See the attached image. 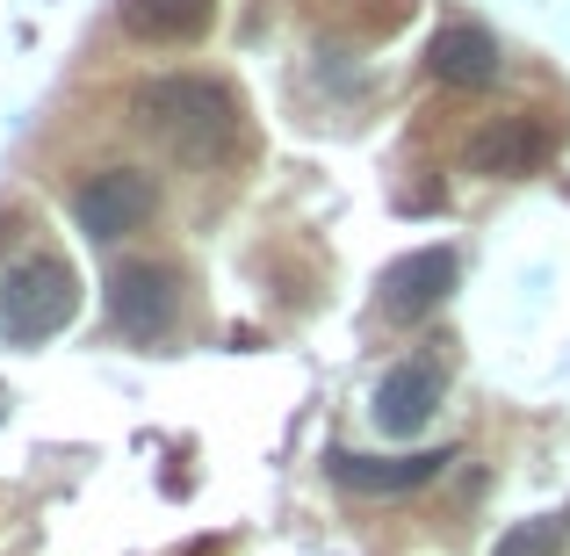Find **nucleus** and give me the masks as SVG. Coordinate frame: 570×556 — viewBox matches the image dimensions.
Wrapping results in <instances>:
<instances>
[{
	"label": "nucleus",
	"instance_id": "1",
	"mask_svg": "<svg viewBox=\"0 0 570 556\" xmlns=\"http://www.w3.org/2000/svg\"><path fill=\"white\" fill-rule=\"evenodd\" d=\"M130 109L181 167H232L246 153V101L209 72H159L130 95Z\"/></svg>",
	"mask_w": 570,
	"mask_h": 556
},
{
	"label": "nucleus",
	"instance_id": "2",
	"mask_svg": "<svg viewBox=\"0 0 570 556\" xmlns=\"http://www.w3.org/2000/svg\"><path fill=\"white\" fill-rule=\"evenodd\" d=\"M72 319H80V275H72V261L29 253V261L0 267V340L8 348H43Z\"/></svg>",
	"mask_w": 570,
	"mask_h": 556
},
{
	"label": "nucleus",
	"instance_id": "3",
	"mask_svg": "<svg viewBox=\"0 0 570 556\" xmlns=\"http://www.w3.org/2000/svg\"><path fill=\"white\" fill-rule=\"evenodd\" d=\"M181 311H188V275L167 261H116L109 267V319L124 340L138 348H167L181 333Z\"/></svg>",
	"mask_w": 570,
	"mask_h": 556
},
{
	"label": "nucleus",
	"instance_id": "4",
	"mask_svg": "<svg viewBox=\"0 0 570 556\" xmlns=\"http://www.w3.org/2000/svg\"><path fill=\"white\" fill-rule=\"evenodd\" d=\"M159 209V182L138 167H95L80 188H72V224H80L87 238H124V232H145Z\"/></svg>",
	"mask_w": 570,
	"mask_h": 556
},
{
	"label": "nucleus",
	"instance_id": "5",
	"mask_svg": "<svg viewBox=\"0 0 570 556\" xmlns=\"http://www.w3.org/2000/svg\"><path fill=\"white\" fill-rule=\"evenodd\" d=\"M441 404H448V354H404V362L376 383L368 412H376L383 433L412 441L419 427H433V412H441Z\"/></svg>",
	"mask_w": 570,
	"mask_h": 556
},
{
	"label": "nucleus",
	"instance_id": "6",
	"mask_svg": "<svg viewBox=\"0 0 570 556\" xmlns=\"http://www.w3.org/2000/svg\"><path fill=\"white\" fill-rule=\"evenodd\" d=\"M455 282H462V261H455V246H419V253H404V261H390L383 267V319H397V325H412V319H433V311L455 296Z\"/></svg>",
	"mask_w": 570,
	"mask_h": 556
},
{
	"label": "nucleus",
	"instance_id": "7",
	"mask_svg": "<svg viewBox=\"0 0 570 556\" xmlns=\"http://www.w3.org/2000/svg\"><path fill=\"white\" fill-rule=\"evenodd\" d=\"M549 153H557V130H549L542 116L513 109V116H491L462 159H470V174H484V182H520V174H534Z\"/></svg>",
	"mask_w": 570,
	"mask_h": 556
},
{
	"label": "nucleus",
	"instance_id": "8",
	"mask_svg": "<svg viewBox=\"0 0 570 556\" xmlns=\"http://www.w3.org/2000/svg\"><path fill=\"white\" fill-rule=\"evenodd\" d=\"M455 462V448H412V456H354V448H333V485L354 491V499H397V491H419Z\"/></svg>",
	"mask_w": 570,
	"mask_h": 556
},
{
	"label": "nucleus",
	"instance_id": "9",
	"mask_svg": "<svg viewBox=\"0 0 570 556\" xmlns=\"http://www.w3.org/2000/svg\"><path fill=\"white\" fill-rule=\"evenodd\" d=\"M426 72L441 87H491L499 80V37L484 22H441L426 43Z\"/></svg>",
	"mask_w": 570,
	"mask_h": 556
},
{
	"label": "nucleus",
	"instance_id": "10",
	"mask_svg": "<svg viewBox=\"0 0 570 556\" xmlns=\"http://www.w3.org/2000/svg\"><path fill=\"white\" fill-rule=\"evenodd\" d=\"M217 0H124V29L138 43H188L209 29Z\"/></svg>",
	"mask_w": 570,
	"mask_h": 556
},
{
	"label": "nucleus",
	"instance_id": "11",
	"mask_svg": "<svg viewBox=\"0 0 570 556\" xmlns=\"http://www.w3.org/2000/svg\"><path fill=\"white\" fill-rule=\"evenodd\" d=\"M563 535H570L563 514H542V520H520V528L505 535L491 556H563Z\"/></svg>",
	"mask_w": 570,
	"mask_h": 556
},
{
	"label": "nucleus",
	"instance_id": "12",
	"mask_svg": "<svg viewBox=\"0 0 570 556\" xmlns=\"http://www.w3.org/2000/svg\"><path fill=\"white\" fill-rule=\"evenodd\" d=\"M0 419H8V390H0Z\"/></svg>",
	"mask_w": 570,
	"mask_h": 556
}]
</instances>
